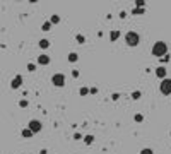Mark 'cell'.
<instances>
[{
    "label": "cell",
    "mask_w": 171,
    "mask_h": 154,
    "mask_svg": "<svg viewBox=\"0 0 171 154\" xmlns=\"http://www.w3.org/2000/svg\"><path fill=\"white\" fill-rule=\"evenodd\" d=\"M150 53L154 56H166L168 53V45L164 41H156L152 45V50H150Z\"/></svg>",
    "instance_id": "cell-1"
},
{
    "label": "cell",
    "mask_w": 171,
    "mask_h": 154,
    "mask_svg": "<svg viewBox=\"0 0 171 154\" xmlns=\"http://www.w3.org/2000/svg\"><path fill=\"white\" fill-rule=\"evenodd\" d=\"M125 43H127L128 46H137V45L140 43V36L137 34L135 31H128V33L125 34Z\"/></svg>",
    "instance_id": "cell-2"
},
{
    "label": "cell",
    "mask_w": 171,
    "mask_h": 154,
    "mask_svg": "<svg viewBox=\"0 0 171 154\" xmlns=\"http://www.w3.org/2000/svg\"><path fill=\"white\" fill-rule=\"evenodd\" d=\"M159 91L163 92L164 96H170L171 94V79H164V81H161V84H159Z\"/></svg>",
    "instance_id": "cell-3"
},
{
    "label": "cell",
    "mask_w": 171,
    "mask_h": 154,
    "mask_svg": "<svg viewBox=\"0 0 171 154\" xmlns=\"http://www.w3.org/2000/svg\"><path fill=\"white\" fill-rule=\"evenodd\" d=\"M51 84L57 86V87H63L65 86V76L63 74H55L51 77Z\"/></svg>",
    "instance_id": "cell-4"
},
{
    "label": "cell",
    "mask_w": 171,
    "mask_h": 154,
    "mask_svg": "<svg viewBox=\"0 0 171 154\" xmlns=\"http://www.w3.org/2000/svg\"><path fill=\"white\" fill-rule=\"evenodd\" d=\"M27 128H31V130H33V133H38V132H41L43 123H41L40 120H31V122L27 123Z\"/></svg>",
    "instance_id": "cell-5"
},
{
    "label": "cell",
    "mask_w": 171,
    "mask_h": 154,
    "mask_svg": "<svg viewBox=\"0 0 171 154\" xmlns=\"http://www.w3.org/2000/svg\"><path fill=\"white\" fill-rule=\"evenodd\" d=\"M21 84H22V76H15L12 79V82H10V87L17 89V87H21Z\"/></svg>",
    "instance_id": "cell-6"
},
{
    "label": "cell",
    "mask_w": 171,
    "mask_h": 154,
    "mask_svg": "<svg viewBox=\"0 0 171 154\" xmlns=\"http://www.w3.org/2000/svg\"><path fill=\"white\" fill-rule=\"evenodd\" d=\"M156 76L159 77L161 81H164V79H166V67H163V65H161V67H157V69H156Z\"/></svg>",
    "instance_id": "cell-7"
},
{
    "label": "cell",
    "mask_w": 171,
    "mask_h": 154,
    "mask_svg": "<svg viewBox=\"0 0 171 154\" xmlns=\"http://www.w3.org/2000/svg\"><path fill=\"white\" fill-rule=\"evenodd\" d=\"M38 63H40V65H48V63H50V56L48 55H40L38 56Z\"/></svg>",
    "instance_id": "cell-8"
},
{
    "label": "cell",
    "mask_w": 171,
    "mask_h": 154,
    "mask_svg": "<svg viewBox=\"0 0 171 154\" xmlns=\"http://www.w3.org/2000/svg\"><path fill=\"white\" fill-rule=\"evenodd\" d=\"M21 135H22L24 139H31V137H33V130H31V128H22Z\"/></svg>",
    "instance_id": "cell-9"
},
{
    "label": "cell",
    "mask_w": 171,
    "mask_h": 154,
    "mask_svg": "<svg viewBox=\"0 0 171 154\" xmlns=\"http://www.w3.org/2000/svg\"><path fill=\"white\" fill-rule=\"evenodd\" d=\"M118 38H120V31H111V34H109V40H111V41H116V40H118Z\"/></svg>",
    "instance_id": "cell-10"
},
{
    "label": "cell",
    "mask_w": 171,
    "mask_h": 154,
    "mask_svg": "<svg viewBox=\"0 0 171 154\" xmlns=\"http://www.w3.org/2000/svg\"><path fill=\"white\" fill-rule=\"evenodd\" d=\"M77 60H79V55H77L75 51L68 53V62H77Z\"/></svg>",
    "instance_id": "cell-11"
},
{
    "label": "cell",
    "mask_w": 171,
    "mask_h": 154,
    "mask_svg": "<svg viewBox=\"0 0 171 154\" xmlns=\"http://www.w3.org/2000/svg\"><path fill=\"white\" fill-rule=\"evenodd\" d=\"M50 22H51V24H58V22H60V15L53 14L51 17H50Z\"/></svg>",
    "instance_id": "cell-12"
},
{
    "label": "cell",
    "mask_w": 171,
    "mask_h": 154,
    "mask_svg": "<svg viewBox=\"0 0 171 154\" xmlns=\"http://www.w3.org/2000/svg\"><path fill=\"white\" fill-rule=\"evenodd\" d=\"M41 29H43V31H50V29H51V22H50V21H48V22H43Z\"/></svg>",
    "instance_id": "cell-13"
},
{
    "label": "cell",
    "mask_w": 171,
    "mask_h": 154,
    "mask_svg": "<svg viewBox=\"0 0 171 154\" xmlns=\"http://www.w3.org/2000/svg\"><path fill=\"white\" fill-rule=\"evenodd\" d=\"M84 142H86V144H92V142H94V137H92V135H86V137H84Z\"/></svg>",
    "instance_id": "cell-14"
},
{
    "label": "cell",
    "mask_w": 171,
    "mask_h": 154,
    "mask_svg": "<svg viewBox=\"0 0 171 154\" xmlns=\"http://www.w3.org/2000/svg\"><path fill=\"white\" fill-rule=\"evenodd\" d=\"M75 40H77L79 45H84V43H86V38H84L82 34H77V36H75Z\"/></svg>",
    "instance_id": "cell-15"
},
{
    "label": "cell",
    "mask_w": 171,
    "mask_h": 154,
    "mask_svg": "<svg viewBox=\"0 0 171 154\" xmlns=\"http://www.w3.org/2000/svg\"><path fill=\"white\" fill-rule=\"evenodd\" d=\"M40 46L41 48H48V46H50V41H48V40H40Z\"/></svg>",
    "instance_id": "cell-16"
},
{
    "label": "cell",
    "mask_w": 171,
    "mask_h": 154,
    "mask_svg": "<svg viewBox=\"0 0 171 154\" xmlns=\"http://www.w3.org/2000/svg\"><path fill=\"white\" fill-rule=\"evenodd\" d=\"M144 12H145V9H140V7H135L134 9V10H132V14H144Z\"/></svg>",
    "instance_id": "cell-17"
},
{
    "label": "cell",
    "mask_w": 171,
    "mask_h": 154,
    "mask_svg": "<svg viewBox=\"0 0 171 154\" xmlns=\"http://www.w3.org/2000/svg\"><path fill=\"white\" fill-rule=\"evenodd\" d=\"M140 96H142V92H140V91H134V92H132V99H139Z\"/></svg>",
    "instance_id": "cell-18"
},
{
    "label": "cell",
    "mask_w": 171,
    "mask_h": 154,
    "mask_svg": "<svg viewBox=\"0 0 171 154\" xmlns=\"http://www.w3.org/2000/svg\"><path fill=\"white\" fill-rule=\"evenodd\" d=\"M19 106H21V108H27V106H29L27 99H21V101H19Z\"/></svg>",
    "instance_id": "cell-19"
},
{
    "label": "cell",
    "mask_w": 171,
    "mask_h": 154,
    "mask_svg": "<svg viewBox=\"0 0 171 154\" xmlns=\"http://www.w3.org/2000/svg\"><path fill=\"white\" fill-rule=\"evenodd\" d=\"M81 96H86V94H89V92H91V89H87V87H81Z\"/></svg>",
    "instance_id": "cell-20"
},
{
    "label": "cell",
    "mask_w": 171,
    "mask_h": 154,
    "mask_svg": "<svg viewBox=\"0 0 171 154\" xmlns=\"http://www.w3.org/2000/svg\"><path fill=\"white\" fill-rule=\"evenodd\" d=\"M140 154H154V151H152L150 147H145V149H142V151H140Z\"/></svg>",
    "instance_id": "cell-21"
},
{
    "label": "cell",
    "mask_w": 171,
    "mask_h": 154,
    "mask_svg": "<svg viewBox=\"0 0 171 154\" xmlns=\"http://www.w3.org/2000/svg\"><path fill=\"white\" fill-rule=\"evenodd\" d=\"M144 5H145V2H144V0H137V2H135V7L144 9Z\"/></svg>",
    "instance_id": "cell-22"
},
{
    "label": "cell",
    "mask_w": 171,
    "mask_h": 154,
    "mask_svg": "<svg viewBox=\"0 0 171 154\" xmlns=\"http://www.w3.org/2000/svg\"><path fill=\"white\" fill-rule=\"evenodd\" d=\"M27 70H29V72H34V70H36V65H34V63H27Z\"/></svg>",
    "instance_id": "cell-23"
},
{
    "label": "cell",
    "mask_w": 171,
    "mask_h": 154,
    "mask_svg": "<svg viewBox=\"0 0 171 154\" xmlns=\"http://www.w3.org/2000/svg\"><path fill=\"white\" fill-rule=\"evenodd\" d=\"M134 120H135V122H142V120H144V117L140 115V113H137L135 117H134Z\"/></svg>",
    "instance_id": "cell-24"
},
{
    "label": "cell",
    "mask_w": 171,
    "mask_h": 154,
    "mask_svg": "<svg viewBox=\"0 0 171 154\" xmlns=\"http://www.w3.org/2000/svg\"><path fill=\"white\" fill-rule=\"evenodd\" d=\"M74 139H75V140H81V139H82V135H81V133H75Z\"/></svg>",
    "instance_id": "cell-25"
},
{
    "label": "cell",
    "mask_w": 171,
    "mask_h": 154,
    "mask_svg": "<svg viewBox=\"0 0 171 154\" xmlns=\"http://www.w3.org/2000/svg\"><path fill=\"white\" fill-rule=\"evenodd\" d=\"M120 17H122V19H125V17H127V12H125V10H122V12H120Z\"/></svg>",
    "instance_id": "cell-26"
},
{
    "label": "cell",
    "mask_w": 171,
    "mask_h": 154,
    "mask_svg": "<svg viewBox=\"0 0 171 154\" xmlns=\"http://www.w3.org/2000/svg\"><path fill=\"white\" fill-rule=\"evenodd\" d=\"M72 76H74V77H79V70H72Z\"/></svg>",
    "instance_id": "cell-27"
},
{
    "label": "cell",
    "mask_w": 171,
    "mask_h": 154,
    "mask_svg": "<svg viewBox=\"0 0 171 154\" xmlns=\"http://www.w3.org/2000/svg\"><path fill=\"white\" fill-rule=\"evenodd\" d=\"M40 154H48V151H46V149H41V151H40Z\"/></svg>",
    "instance_id": "cell-28"
}]
</instances>
